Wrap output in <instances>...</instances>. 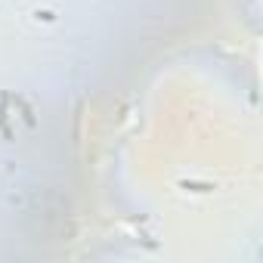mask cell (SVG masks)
<instances>
[{
    "mask_svg": "<svg viewBox=\"0 0 263 263\" xmlns=\"http://www.w3.org/2000/svg\"><path fill=\"white\" fill-rule=\"evenodd\" d=\"M180 189L186 192H214V183H195V180H183Z\"/></svg>",
    "mask_w": 263,
    "mask_h": 263,
    "instance_id": "obj_1",
    "label": "cell"
}]
</instances>
